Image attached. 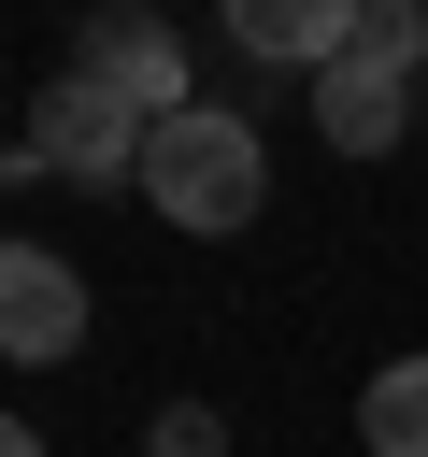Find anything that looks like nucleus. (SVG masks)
Here are the masks:
<instances>
[{
	"mask_svg": "<svg viewBox=\"0 0 428 457\" xmlns=\"http://www.w3.org/2000/svg\"><path fill=\"white\" fill-rule=\"evenodd\" d=\"M143 200H157V228H200V243L257 228V214H271V143H257V114H228V100L157 114V129H143Z\"/></svg>",
	"mask_w": 428,
	"mask_h": 457,
	"instance_id": "nucleus-1",
	"label": "nucleus"
},
{
	"mask_svg": "<svg viewBox=\"0 0 428 457\" xmlns=\"http://www.w3.org/2000/svg\"><path fill=\"white\" fill-rule=\"evenodd\" d=\"M14 171H43V186H143V114L114 100V86H86V71H57L29 114H14Z\"/></svg>",
	"mask_w": 428,
	"mask_h": 457,
	"instance_id": "nucleus-2",
	"label": "nucleus"
},
{
	"mask_svg": "<svg viewBox=\"0 0 428 457\" xmlns=\"http://www.w3.org/2000/svg\"><path fill=\"white\" fill-rule=\"evenodd\" d=\"M71 71H86V86H114L143 129L200 100V71H185V29H171V14H143V0H100V14L71 29Z\"/></svg>",
	"mask_w": 428,
	"mask_h": 457,
	"instance_id": "nucleus-3",
	"label": "nucleus"
},
{
	"mask_svg": "<svg viewBox=\"0 0 428 457\" xmlns=\"http://www.w3.org/2000/svg\"><path fill=\"white\" fill-rule=\"evenodd\" d=\"M0 357H14V371L86 357V271H71L57 243H0Z\"/></svg>",
	"mask_w": 428,
	"mask_h": 457,
	"instance_id": "nucleus-4",
	"label": "nucleus"
},
{
	"mask_svg": "<svg viewBox=\"0 0 428 457\" xmlns=\"http://www.w3.org/2000/svg\"><path fill=\"white\" fill-rule=\"evenodd\" d=\"M357 14H371V0H214V29H228L257 71H328V57L357 43Z\"/></svg>",
	"mask_w": 428,
	"mask_h": 457,
	"instance_id": "nucleus-5",
	"label": "nucleus"
},
{
	"mask_svg": "<svg viewBox=\"0 0 428 457\" xmlns=\"http://www.w3.org/2000/svg\"><path fill=\"white\" fill-rule=\"evenodd\" d=\"M399 100H414L399 71H371V57H328V71H314V143H328V157H385V143L414 129Z\"/></svg>",
	"mask_w": 428,
	"mask_h": 457,
	"instance_id": "nucleus-6",
	"label": "nucleus"
},
{
	"mask_svg": "<svg viewBox=\"0 0 428 457\" xmlns=\"http://www.w3.org/2000/svg\"><path fill=\"white\" fill-rule=\"evenodd\" d=\"M357 443H371V457H428V343L357 386Z\"/></svg>",
	"mask_w": 428,
	"mask_h": 457,
	"instance_id": "nucleus-7",
	"label": "nucleus"
},
{
	"mask_svg": "<svg viewBox=\"0 0 428 457\" xmlns=\"http://www.w3.org/2000/svg\"><path fill=\"white\" fill-rule=\"evenodd\" d=\"M342 57H371V71H399V86H414V71H428V14H414V0H371Z\"/></svg>",
	"mask_w": 428,
	"mask_h": 457,
	"instance_id": "nucleus-8",
	"label": "nucleus"
},
{
	"mask_svg": "<svg viewBox=\"0 0 428 457\" xmlns=\"http://www.w3.org/2000/svg\"><path fill=\"white\" fill-rule=\"evenodd\" d=\"M143 457H228V414H214V400H157Z\"/></svg>",
	"mask_w": 428,
	"mask_h": 457,
	"instance_id": "nucleus-9",
	"label": "nucleus"
},
{
	"mask_svg": "<svg viewBox=\"0 0 428 457\" xmlns=\"http://www.w3.org/2000/svg\"><path fill=\"white\" fill-rule=\"evenodd\" d=\"M0 457H57V443H43V428H29V414H0Z\"/></svg>",
	"mask_w": 428,
	"mask_h": 457,
	"instance_id": "nucleus-10",
	"label": "nucleus"
},
{
	"mask_svg": "<svg viewBox=\"0 0 428 457\" xmlns=\"http://www.w3.org/2000/svg\"><path fill=\"white\" fill-rule=\"evenodd\" d=\"M414 14H428V0H414Z\"/></svg>",
	"mask_w": 428,
	"mask_h": 457,
	"instance_id": "nucleus-11",
	"label": "nucleus"
}]
</instances>
